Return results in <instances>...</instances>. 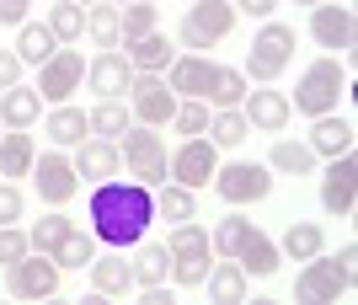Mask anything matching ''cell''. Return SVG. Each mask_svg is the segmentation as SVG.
<instances>
[{
	"mask_svg": "<svg viewBox=\"0 0 358 305\" xmlns=\"http://www.w3.org/2000/svg\"><path fill=\"white\" fill-rule=\"evenodd\" d=\"M150 220H155V193L145 183H96L91 193V230H96V241L107 246H134L145 241Z\"/></svg>",
	"mask_w": 358,
	"mask_h": 305,
	"instance_id": "obj_1",
	"label": "cell"
},
{
	"mask_svg": "<svg viewBox=\"0 0 358 305\" xmlns=\"http://www.w3.org/2000/svg\"><path fill=\"white\" fill-rule=\"evenodd\" d=\"M358 278V246L348 241L337 257H327V252H315V257H305V268L294 274V300L299 305H331L337 295L353 290Z\"/></svg>",
	"mask_w": 358,
	"mask_h": 305,
	"instance_id": "obj_2",
	"label": "cell"
},
{
	"mask_svg": "<svg viewBox=\"0 0 358 305\" xmlns=\"http://www.w3.org/2000/svg\"><path fill=\"white\" fill-rule=\"evenodd\" d=\"M343 97H348V59L321 54V59L305 64V76H299L289 107H294L299 118H321V113H337V102H343Z\"/></svg>",
	"mask_w": 358,
	"mask_h": 305,
	"instance_id": "obj_3",
	"label": "cell"
},
{
	"mask_svg": "<svg viewBox=\"0 0 358 305\" xmlns=\"http://www.w3.org/2000/svg\"><path fill=\"white\" fill-rule=\"evenodd\" d=\"M118 161L129 166V177L134 183H145V187H161V183H171V155H166V134L161 129H150V123H129L118 134Z\"/></svg>",
	"mask_w": 358,
	"mask_h": 305,
	"instance_id": "obj_4",
	"label": "cell"
},
{
	"mask_svg": "<svg viewBox=\"0 0 358 305\" xmlns=\"http://www.w3.org/2000/svg\"><path fill=\"white\" fill-rule=\"evenodd\" d=\"M166 252H171V278H177L182 290H203V278L214 268V246H209V225H198V214L182 220V225H171Z\"/></svg>",
	"mask_w": 358,
	"mask_h": 305,
	"instance_id": "obj_5",
	"label": "cell"
},
{
	"mask_svg": "<svg viewBox=\"0 0 358 305\" xmlns=\"http://www.w3.org/2000/svg\"><path fill=\"white\" fill-rule=\"evenodd\" d=\"M236 6L230 0H198V6H187V16H182L177 27V48L182 54H209L214 43H224L230 32H236Z\"/></svg>",
	"mask_w": 358,
	"mask_h": 305,
	"instance_id": "obj_6",
	"label": "cell"
},
{
	"mask_svg": "<svg viewBox=\"0 0 358 305\" xmlns=\"http://www.w3.org/2000/svg\"><path fill=\"white\" fill-rule=\"evenodd\" d=\"M289 64H294V27L268 16V22L257 27V38H252V54H246V70H241V76L257 80V86H273Z\"/></svg>",
	"mask_w": 358,
	"mask_h": 305,
	"instance_id": "obj_7",
	"label": "cell"
},
{
	"mask_svg": "<svg viewBox=\"0 0 358 305\" xmlns=\"http://www.w3.org/2000/svg\"><path fill=\"white\" fill-rule=\"evenodd\" d=\"M59 278L64 268L48 252H27V257H16L11 268H6V295L11 300H54L59 295Z\"/></svg>",
	"mask_w": 358,
	"mask_h": 305,
	"instance_id": "obj_8",
	"label": "cell"
},
{
	"mask_svg": "<svg viewBox=\"0 0 358 305\" xmlns=\"http://www.w3.org/2000/svg\"><path fill=\"white\" fill-rule=\"evenodd\" d=\"M209 187L230 204V209H241V204H262L273 193V171L257 166V161H220V171H214Z\"/></svg>",
	"mask_w": 358,
	"mask_h": 305,
	"instance_id": "obj_9",
	"label": "cell"
},
{
	"mask_svg": "<svg viewBox=\"0 0 358 305\" xmlns=\"http://www.w3.org/2000/svg\"><path fill=\"white\" fill-rule=\"evenodd\" d=\"M80 80H86V59H80V43L54 48V59H43V64H38V97H43V107L75 102Z\"/></svg>",
	"mask_w": 358,
	"mask_h": 305,
	"instance_id": "obj_10",
	"label": "cell"
},
{
	"mask_svg": "<svg viewBox=\"0 0 358 305\" xmlns=\"http://www.w3.org/2000/svg\"><path fill=\"white\" fill-rule=\"evenodd\" d=\"M310 38L327 48L331 59H353V43H358L353 6H337V0H321V6H310Z\"/></svg>",
	"mask_w": 358,
	"mask_h": 305,
	"instance_id": "obj_11",
	"label": "cell"
},
{
	"mask_svg": "<svg viewBox=\"0 0 358 305\" xmlns=\"http://www.w3.org/2000/svg\"><path fill=\"white\" fill-rule=\"evenodd\" d=\"M182 97L166 86V76H139L129 80V113H134V123H150V129H166L171 123V113H177Z\"/></svg>",
	"mask_w": 358,
	"mask_h": 305,
	"instance_id": "obj_12",
	"label": "cell"
},
{
	"mask_svg": "<svg viewBox=\"0 0 358 305\" xmlns=\"http://www.w3.org/2000/svg\"><path fill=\"white\" fill-rule=\"evenodd\" d=\"M32 183H38V199L48 204V209H64V204L80 193V177H75V161L64 150H43L38 161H32V171H27Z\"/></svg>",
	"mask_w": 358,
	"mask_h": 305,
	"instance_id": "obj_13",
	"label": "cell"
},
{
	"mask_svg": "<svg viewBox=\"0 0 358 305\" xmlns=\"http://www.w3.org/2000/svg\"><path fill=\"white\" fill-rule=\"evenodd\" d=\"M214 171H220V145L214 139H203V134H193V139H182L177 150H171V183H182V187H209L214 183Z\"/></svg>",
	"mask_w": 358,
	"mask_h": 305,
	"instance_id": "obj_14",
	"label": "cell"
},
{
	"mask_svg": "<svg viewBox=\"0 0 358 305\" xmlns=\"http://www.w3.org/2000/svg\"><path fill=\"white\" fill-rule=\"evenodd\" d=\"M321 209H327L331 220H348V214L358 209V161H353V150L327 161V171H321Z\"/></svg>",
	"mask_w": 358,
	"mask_h": 305,
	"instance_id": "obj_15",
	"label": "cell"
},
{
	"mask_svg": "<svg viewBox=\"0 0 358 305\" xmlns=\"http://www.w3.org/2000/svg\"><path fill=\"white\" fill-rule=\"evenodd\" d=\"M129 80H134V64L123 48H102L96 59H86V86L96 97H129Z\"/></svg>",
	"mask_w": 358,
	"mask_h": 305,
	"instance_id": "obj_16",
	"label": "cell"
},
{
	"mask_svg": "<svg viewBox=\"0 0 358 305\" xmlns=\"http://www.w3.org/2000/svg\"><path fill=\"white\" fill-rule=\"evenodd\" d=\"M241 113H246V123H252L257 134H284L289 118H294L289 97H284V92H273V86H257V92H246Z\"/></svg>",
	"mask_w": 358,
	"mask_h": 305,
	"instance_id": "obj_17",
	"label": "cell"
},
{
	"mask_svg": "<svg viewBox=\"0 0 358 305\" xmlns=\"http://www.w3.org/2000/svg\"><path fill=\"white\" fill-rule=\"evenodd\" d=\"M70 161H75V177H80V183H107V177H118V171H123L118 139H96V134L80 139Z\"/></svg>",
	"mask_w": 358,
	"mask_h": 305,
	"instance_id": "obj_18",
	"label": "cell"
},
{
	"mask_svg": "<svg viewBox=\"0 0 358 305\" xmlns=\"http://www.w3.org/2000/svg\"><path fill=\"white\" fill-rule=\"evenodd\" d=\"M209 80H214V59H209V54H177V59L166 64V86H171L177 97H193V102H203Z\"/></svg>",
	"mask_w": 358,
	"mask_h": 305,
	"instance_id": "obj_19",
	"label": "cell"
},
{
	"mask_svg": "<svg viewBox=\"0 0 358 305\" xmlns=\"http://www.w3.org/2000/svg\"><path fill=\"white\" fill-rule=\"evenodd\" d=\"M315 150V161H331V155H348L353 150V123L343 118V113H321V118H310V139H305Z\"/></svg>",
	"mask_w": 358,
	"mask_h": 305,
	"instance_id": "obj_20",
	"label": "cell"
},
{
	"mask_svg": "<svg viewBox=\"0 0 358 305\" xmlns=\"http://www.w3.org/2000/svg\"><path fill=\"white\" fill-rule=\"evenodd\" d=\"M118 48L129 54V64H134L139 76H166V64L177 59V43H171L161 27L145 32V38H134V43H118Z\"/></svg>",
	"mask_w": 358,
	"mask_h": 305,
	"instance_id": "obj_21",
	"label": "cell"
},
{
	"mask_svg": "<svg viewBox=\"0 0 358 305\" xmlns=\"http://www.w3.org/2000/svg\"><path fill=\"white\" fill-rule=\"evenodd\" d=\"M43 134L59 145V150H75L80 139L91 134V118L80 113L75 102H59V107H43Z\"/></svg>",
	"mask_w": 358,
	"mask_h": 305,
	"instance_id": "obj_22",
	"label": "cell"
},
{
	"mask_svg": "<svg viewBox=\"0 0 358 305\" xmlns=\"http://www.w3.org/2000/svg\"><path fill=\"white\" fill-rule=\"evenodd\" d=\"M236 262L246 268V278H273V274H278V262H284V252H278V241H273L268 230H257V225H252V236L241 241Z\"/></svg>",
	"mask_w": 358,
	"mask_h": 305,
	"instance_id": "obj_23",
	"label": "cell"
},
{
	"mask_svg": "<svg viewBox=\"0 0 358 305\" xmlns=\"http://www.w3.org/2000/svg\"><path fill=\"white\" fill-rule=\"evenodd\" d=\"M209 300L214 305H241L246 300V290H252V278H246V268H241L236 257H214V268H209Z\"/></svg>",
	"mask_w": 358,
	"mask_h": 305,
	"instance_id": "obj_24",
	"label": "cell"
},
{
	"mask_svg": "<svg viewBox=\"0 0 358 305\" xmlns=\"http://www.w3.org/2000/svg\"><path fill=\"white\" fill-rule=\"evenodd\" d=\"M43 118V97H38V86H6L0 92V123L6 129H32V123Z\"/></svg>",
	"mask_w": 358,
	"mask_h": 305,
	"instance_id": "obj_25",
	"label": "cell"
},
{
	"mask_svg": "<svg viewBox=\"0 0 358 305\" xmlns=\"http://www.w3.org/2000/svg\"><path fill=\"white\" fill-rule=\"evenodd\" d=\"M91 290L96 295H129L134 290V262H123V246H113V257H91Z\"/></svg>",
	"mask_w": 358,
	"mask_h": 305,
	"instance_id": "obj_26",
	"label": "cell"
},
{
	"mask_svg": "<svg viewBox=\"0 0 358 305\" xmlns=\"http://www.w3.org/2000/svg\"><path fill=\"white\" fill-rule=\"evenodd\" d=\"M171 278V252L166 241H134V290H155Z\"/></svg>",
	"mask_w": 358,
	"mask_h": 305,
	"instance_id": "obj_27",
	"label": "cell"
},
{
	"mask_svg": "<svg viewBox=\"0 0 358 305\" xmlns=\"http://www.w3.org/2000/svg\"><path fill=\"white\" fill-rule=\"evenodd\" d=\"M32 161H38L32 129H6V134H0V177H27Z\"/></svg>",
	"mask_w": 358,
	"mask_h": 305,
	"instance_id": "obj_28",
	"label": "cell"
},
{
	"mask_svg": "<svg viewBox=\"0 0 358 305\" xmlns=\"http://www.w3.org/2000/svg\"><path fill=\"white\" fill-rule=\"evenodd\" d=\"M54 48H64V43L48 32V22H22V27H16V59H22V64L54 59Z\"/></svg>",
	"mask_w": 358,
	"mask_h": 305,
	"instance_id": "obj_29",
	"label": "cell"
},
{
	"mask_svg": "<svg viewBox=\"0 0 358 305\" xmlns=\"http://www.w3.org/2000/svg\"><path fill=\"white\" fill-rule=\"evenodd\" d=\"M246 92H252V80L241 76V70H230V64H214V80H209V92H203V102L220 113V107H241V102H246Z\"/></svg>",
	"mask_w": 358,
	"mask_h": 305,
	"instance_id": "obj_30",
	"label": "cell"
},
{
	"mask_svg": "<svg viewBox=\"0 0 358 305\" xmlns=\"http://www.w3.org/2000/svg\"><path fill=\"white\" fill-rule=\"evenodd\" d=\"M268 171L305 177V171H315V150L305 145V139H273V150H268Z\"/></svg>",
	"mask_w": 358,
	"mask_h": 305,
	"instance_id": "obj_31",
	"label": "cell"
},
{
	"mask_svg": "<svg viewBox=\"0 0 358 305\" xmlns=\"http://www.w3.org/2000/svg\"><path fill=\"white\" fill-rule=\"evenodd\" d=\"M86 118H91V134H96V139H118L123 129L134 123V113H129L123 97H96V107H91Z\"/></svg>",
	"mask_w": 358,
	"mask_h": 305,
	"instance_id": "obj_32",
	"label": "cell"
},
{
	"mask_svg": "<svg viewBox=\"0 0 358 305\" xmlns=\"http://www.w3.org/2000/svg\"><path fill=\"white\" fill-rule=\"evenodd\" d=\"M278 252H284V257H294V262H305V257H315V252H327V230L315 225V220H294V225L284 230Z\"/></svg>",
	"mask_w": 358,
	"mask_h": 305,
	"instance_id": "obj_33",
	"label": "cell"
},
{
	"mask_svg": "<svg viewBox=\"0 0 358 305\" xmlns=\"http://www.w3.org/2000/svg\"><path fill=\"white\" fill-rule=\"evenodd\" d=\"M155 214H161L166 225H182V220H193L198 214V193L182 183H161L155 187Z\"/></svg>",
	"mask_w": 358,
	"mask_h": 305,
	"instance_id": "obj_34",
	"label": "cell"
},
{
	"mask_svg": "<svg viewBox=\"0 0 358 305\" xmlns=\"http://www.w3.org/2000/svg\"><path fill=\"white\" fill-rule=\"evenodd\" d=\"M48 257L59 262L64 274H80V268H91V257H96V236H91V230H80V225H75L70 236H64V241L54 246V252H48Z\"/></svg>",
	"mask_w": 358,
	"mask_h": 305,
	"instance_id": "obj_35",
	"label": "cell"
},
{
	"mask_svg": "<svg viewBox=\"0 0 358 305\" xmlns=\"http://www.w3.org/2000/svg\"><path fill=\"white\" fill-rule=\"evenodd\" d=\"M246 236H252V220H246V214H224V220H214V225H209L214 257H236Z\"/></svg>",
	"mask_w": 358,
	"mask_h": 305,
	"instance_id": "obj_36",
	"label": "cell"
},
{
	"mask_svg": "<svg viewBox=\"0 0 358 305\" xmlns=\"http://www.w3.org/2000/svg\"><path fill=\"white\" fill-rule=\"evenodd\" d=\"M118 27H123L118 43H134V38H145V32L161 27V6H150V0H129V6H118Z\"/></svg>",
	"mask_w": 358,
	"mask_h": 305,
	"instance_id": "obj_37",
	"label": "cell"
},
{
	"mask_svg": "<svg viewBox=\"0 0 358 305\" xmlns=\"http://www.w3.org/2000/svg\"><path fill=\"white\" fill-rule=\"evenodd\" d=\"M86 38L96 48H118L123 27H118V6H107V0H96V6H86Z\"/></svg>",
	"mask_w": 358,
	"mask_h": 305,
	"instance_id": "obj_38",
	"label": "cell"
},
{
	"mask_svg": "<svg viewBox=\"0 0 358 305\" xmlns=\"http://www.w3.org/2000/svg\"><path fill=\"white\" fill-rule=\"evenodd\" d=\"M246 134H252V123H246L241 107H220V113H209V139L220 145V150H236Z\"/></svg>",
	"mask_w": 358,
	"mask_h": 305,
	"instance_id": "obj_39",
	"label": "cell"
},
{
	"mask_svg": "<svg viewBox=\"0 0 358 305\" xmlns=\"http://www.w3.org/2000/svg\"><path fill=\"white\" fill-rule=\"evenodd\" d=\"M48 32H54L64 48L80 43V32H86V6H75V0H64V6H48Z\"/></svg>",
	"mask_w": 358,
	"mask_h": 305,
	"instance_id": "obj_40",
	"label": "cell"
},
{
	"mask_svg": "<svg viewBox=\"0 0 358 305\" xmlns=\"http://www.w3.org/2000/svg\"><path fill=\"white\" fill-rule=\"evenodd\" d=\"M209 113H214L209 102H193V97H182V102H177V113H171V123H166V129H171V134H182V139H193V134H209Z\"/></svg>",
	"mask_w": 358,
	"mask_h": 305,
	"instance_id": "obj_41",
	"label": "cell"
},
{
	"mask_svg": "<svg viewBox=\"0 0 358 305\" xmlns=\"http://www.w3.org/2000/svg\"><path fill=\"white\" fill-rule=\"evenodd\" d=\"M70 230H75V220H70L64 209H54V214H43V220L27 230V241H32V252H54V246H59Z\"/></svg>",
	"mask_w": 358,
	"mask_h": 305,
	"instance_id": "obj_42",
	"label": "cell"
},
{
	"mask_svg": "<svg viewBox=\"0 0 358 305\" xmlns=\"http://www.w3.org/2000/svg\"><path fill=\"white\" fill-rule=\"evenodd\" d=\"M32 241H27V230H16V225H0V268H11L16 257H27Z\"/></svg>",
	"mask_w": 358,
	"mask_h": 305,
	"instance_id": "obj_43",
	"label": "cell"
},
{
	"mask_svg": "<svg viewBox=\"0 0 358 305\" xmlns=\"http://www.w3.org/2000/svg\"><path fill=\"white\" fill-rule=\"evenodd\" d=\"M22 209H27L22 187H16V183H0V225H16V220H22Z\"/></svg>",
	"mask_w": 358,
	"mask_h": 305,
	"instance_id": "obj_44",
	"label": "cell"
},
{
	"mask_svg": "<svg viewBox=\"0 0 358 305\" xmlns=\"http://www.w3.org/2000/svg\"><path fill=\"white\" fill-rule=\"evenodd\" d=\"M38 0H0V27H22Z\"/></svg>",
	"mask_w": 358,
	"mask_h": 305,
	"instance_id": "obj_45",
	"label": "cell"
},
{
	"mask_svg": "<svg viewBox=\"0 0 358 305\" xmlns=\"http://www.w3.org/2000/svg\"><path fill=\"white\" fill-rule=\"evenodd\" d=\"M230 6H236V16H252V22H268L278 11V0H230Z\"/></svg>",
	"mask_w": 358,
	"mask_h": 305,
	"instance_id": "obj_46",
	"label": "cell"
},
{
	"mask_svg": "<svg viewBox=\"0 0 358 305\" xmlns=\"http://www.w3.org/2000/svg\"><path fill=\"white\" fill-rule=\"evenodd\" d=\"M22 80V59H16V48H0V92Z\"/></svg>",
	"mask_w": 358,
	"mask_h": 305,
	"instance_id": "obj_47",
	"label": "cell"
},
{
	"mask_svg": "<svg viewBox=\"0 0 358 305\" xmlns=\"http://www.w3.org/2000/svg\"><path fill=\"white\" fill-rule=\"evenodd\" d=\"M294 6H321V0H294Z\"/></svg>",
	"mask_w": 358,
	"mask_h": 305,
	"instance_id": "obj_48",
	"label": "cell"
},
{
	"mask_svg": "<svg viewBox=\"0 0 358 305\" xmlns=\"http://www.w3.org/2000/svg\"><path fill=\"white\" fill-rule=\"evenodd\" d=\"M75 6H96V0H75Z\"/></svg>",
	"mask_w": 358,
	"mask_h": 305,
	"instance_id": "obj_49",
	"label": "cell"
},
{
	"mask_svg": "<svg viewBox=\"0 0 358 305\" xmlns=\"http://www.w3.org/2000/svg\"><path fill=\"white\" fill-rule=\"evenodd\" d=\"M107 6H129V0H107Z\"/></svg>",
	"mask_w": 358,
	"mask_h": 305,
	"instance_id": "obj_50",
	"label": "cell"
},
{
	"mask_svg": "<svg viewBox=\"0 0 358 305\" xmlns=\"http://www.w3.org/2000/svg\"><path fill=\"white\" fill-rule=\"evenodd\" d=\"M0 134H6V123H0Z\"/></svg>",
	"mask_w": 358,
	"mask_h": 305,
	"instance_id": "obj_51",
	"label": "cell"
}]
</instances>
